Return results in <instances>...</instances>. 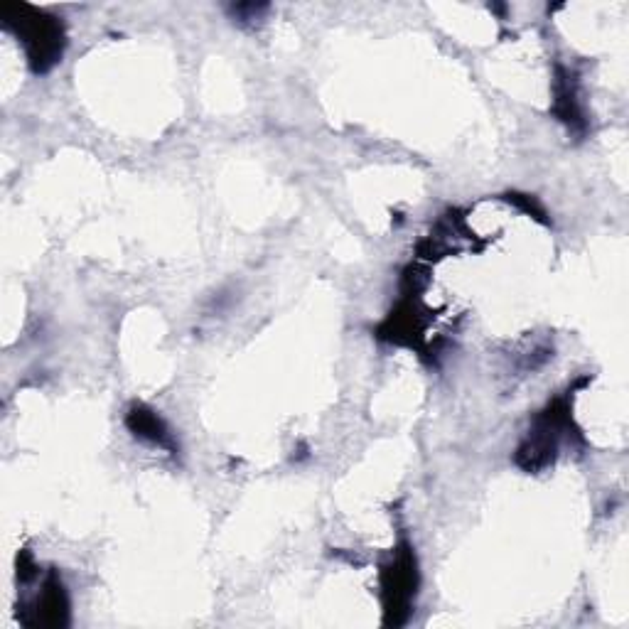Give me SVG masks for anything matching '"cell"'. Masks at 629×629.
I'll return each instance as SVG.
<instances>
[{"instance_id": "2", "label": "cell", "mask_w": 629, "mask_h": 629, "mask_svg": "<svg viewBox=\"0 0 629 629\" xmlns=\"http://www.w3.org/2000/svg\"><path fill=\"white\" fill-rule=\"evenodd\" d=\"M128 426H131L138 438H145L158 445H168V433H165L160 418L153 411H145L143 406H133V411L128 413Z\"/></svg>"}, {"instance_id": "1", "label": "cell", "mask_w": 629, "mask_h": 629, "mask_svg": "<svg viewBox=\"0 0 629 629\" xmlns=\"http://www.w3.org/2000/svg\"><path fill=\"white\" fill-rule=\"evenodd\" d=\"M384 593H386V612L396 615L399 612H408L406 607L411 605L413 593H416V561H413L411 553H403L399 561L389 568L384 575Z\"/></svg>"}]
</instances>
